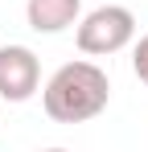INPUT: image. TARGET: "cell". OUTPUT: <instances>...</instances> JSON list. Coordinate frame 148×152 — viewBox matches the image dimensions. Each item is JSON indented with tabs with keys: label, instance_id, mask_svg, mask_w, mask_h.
Masks as SVG:
<instances>
[{
	"label": "cell",
	"instance_id": "5",
	"mask_svg": "<svg viewBox=\"0 0 148 152\" xmlns=\"http://www.w3.org/2000/svg\"><path fill=\"white\" fill-rule=\"evenodd\" d=\"M132 70H136V78L148 86V33L132 45Z\"/></svg>",
	"mask_w": 148,
	"mask_h": 152
},
{
	"label": "cell",
	"instance_id": "4",
	"mask_svg": "<svg viewBox=\"0 0 148 152\" xmlns=\"http://www.w3.org/2000/svg\"><path fill=\"white\" fill-rule=\"evenodd\" d=\"M82 0H25V21L33 33H62L78 25Z\"/></svg>",
	"mask_w": 148,
	"mask_h": 152
},
{
	"label": "cell",
	"instance_id": "6",
	"mask_svg": "<svg viewBox=\"0 0 148 152\" xmlns=\"http://www.w3.org/2000/svg\"><path fill=\"white\" fill-rule=\"evenodd\" d=\"M41 152H70V148H41Z\"/></svg>",
	"mask_w": 148,
	"mask_h": 152
},
{
	"label": "cell",
	"instance_id": "1",
	"mask_svg": "<svg viewBox=\"0 0 148 152\" xmlns=\"http://www.w3.org/2000/svg\"><path fill=\"white\" fill-rule=\"evenodd\" d=\"M111 99V78L95 62H66L49 74L45 91H41V107L53 124H86Z\"/></svg>",
	"mask_w": 148,
	"mask_h": 152
},
{
	"label": "cell",
	"instance_id": "2",
	"mask_svg": "<svg viewBox=\"0 0 148 152\" xmlns=\"http://www.w3.org/2000/svg\"><path fill=\"white\" fill-rule=\"evenodd\" d=\"M74 41H78V50L91 53V58L119 53V50H127L136 41V12L123 8V4H115V0H103L86 17H78Z\"/></svg>",
	"mask_w": 148,
	"mask_h": 152
},
{
	"label": "cell",
	"instance_id": "3",
	"mask_svg": "<svg viewBox=\"0 0 148 152\" xmlns=\"http://www.w3.org/2000/svg\"><path fill=\"white\" fill-rule=\"evenodd\" d=\"M41 86V62L29 45H0V103H25Z\"/></svg>",
	"mask_w": 148,
	"mask_h": 152
}]
</instances>
